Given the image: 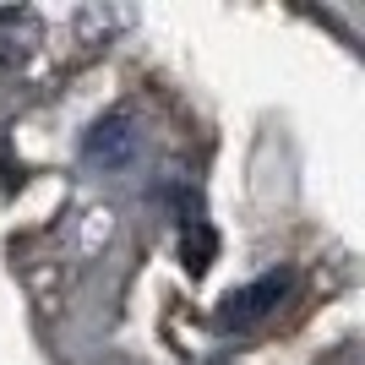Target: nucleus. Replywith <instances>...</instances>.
Instances as JSON below:
<instances>
[{
	"mask_svg": "<svg viewBox=\"0 0 365 365\" xmlns=\"http://www.w3.org/2000/svg\"><path fill=\"white\" fill-rule=\"evenodd\" d=\"M289 284H294V278L278 267V273H262L257 284H245V289H229V294H224V305H218V327H235V333L257 327L262 317H273L278 305H284Z\"/></svg>",
	"mask_w": 365,
	"mask_h": 365,
	"instance_id": "obj_1",
	"label": "nucleus"
},
{
	"mask_svg": "<svg viewBox=\"0 0 365 365\" xmlns=\"http://www.w3.org/2000/svg\"><path fill=\"white\" fill-rule=\"evenodd\" d=\"M131 153H137V120H131L125 109L93 120V131L82 137V158H88V164L120 169V164H131Z\"/></svg>",
	"mask_w": 365,
	"mask_h": 365,
	"instance_id": "obj_2",
	"label": "nucleus"
},
{
	"mask_svg": "<svg viewBox=\"0 0 365 365\" xmlns=\"http://www.w3.org/2000/svg\"><path fill=\"white\" fill-rule=\"evenodd\" d=\"M38 11H28V6H22V11H0V71H11V66H22L33 55V49H38Z\"/></svg>",
	"mask_w": 365,
	"mask_h": 365,
	"instance_id": "obj_3",
	"label": "nucleus"
},
{
	"mask_svg": "<svg viewBox=\"0 0 365 365\" xmlns=\"http://www.w3.org/2000/svg\"><path fill=\"white\" fill-rule=\"evenodd\" d=\"M180 257H185V267H191V273H207V267H213L218 235L207 229V218H185V229H180Z\"/></svg>",
	"mask_w": 365,
	"mask_h": 365,
	"instance_id": "obj_4",
	"label": "nucleus"
},
{
	"mask_svg": "<svg viewBox=\"0 0 365 365\" xmlns=\"http://www.w3.org/2000/svg\"><path fill=\"white\" fill-rule=\"evenodd\" d=\"M22 180V164L11 158V148H6V131H0V185H16Z\"/></svg>",
	"mask_w": 365,
	"mask_h": 365,
	"instance_id": "obj_5",
	"label": "nucleus"
}]
</instances>
